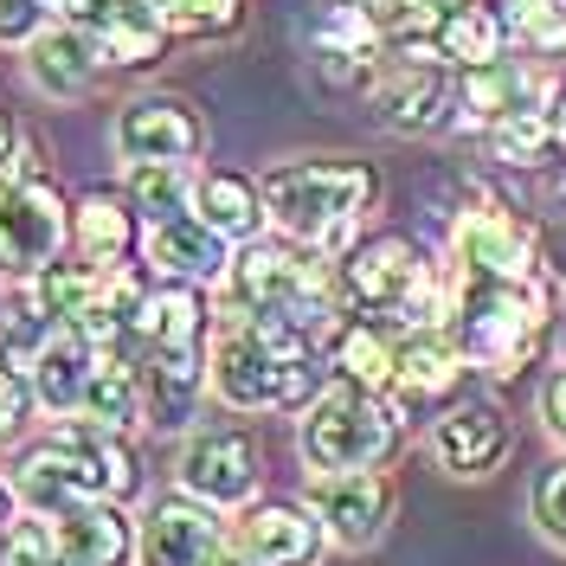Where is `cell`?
<instances>
[{
	"label": "cell",
	"instance_id": "1",
	"mask_svg": "<svg viewBox=\"0 0 566 566\" xmlns=\"http://www.w3.org/2000/svg\"><path fill=\"white\" fill-rule=\"evenodd\" d=\"M129 490H136V458L116 444L109 424H71L13 463V495L39 515H59L71 502H123Z\"/></svg>",
	"mask_w": 566,
	"mask_h": 566
},
{
	"label": "cell",
	"instance_id": "2",
	"mask_svg": "<svg viewBox=\"0 0 566 566\" xmlns=\"http://www.w3.org/2000/svg\"><path fill=\"white\" fill-rule=\"evenodd\" d=\"M212 387L226 406H303L322 387V367L303 335H277V328H258V322H232L212 348Z\"/></svg>",
	"mask_w": 566,
	"mask_h": 566
},
{
	"label": "cell",
	"instance_id": "3",
	"mask_svg": "<svg viewBox=\"0 0 566 566\" xmlns=\"http://www.w3.org/2000/svg\"><path fill=\"white\" fill-rule=\"evenodd\" d=\"M374 200V175L360 161H290L264 180V212L290 239L342 251L354 239V212Z\"/></svg>",
	"mask_w": 566,
	"mask_h": 566
},
{
	"label": "cell",
	"instance_id": "4",
	"mask_svg": "<svg viewBox=\"0 0 566 566\" xmlns=\"http://www.w3.org/2000/svg\"><path fill=\"white\" fill-rule=\"evenodd\" d=\"M232 303H239L245 322L277 328V335H303V342L335 316L328 277L283 245H251L245 258H239V271H232Z\"/></svg>",
	"mask_w": 566,
	"mask_h": 566
},
{
	"label": "cell",
	"instance_id": "5",
	"mask_svg": "<svg viewBox=\"0 0 566 566\" xmlns=\"http://www.w3.org/2000/svg\"><path fill=\"white\" fill-rule=\"evenodd\" d=\"M392 438H399V412L380 406L367 387L342 380V387L316 392L303 419V458L316 470H367L392 451Z\"/></svg>",
	"mask_w": 566,
	"mask_h": 566
},
{
	"label": "cell",
	"instance_id": "6",
	"mask_svg": "<svg viewBox=\"0 0 566 566\" xmlns=\"http://www.w3.org/2000/svg\"><path fill=\"white\" fill-rule=\"evenodd\" d=\"M541 335V303L522 283H490L476 303H463V342L470 360H483L490 374H522Z\"/></svg>",
	"mask_w": 566,
	"mask_h": 566
},
{
	"label": "cell",
	"instance_id": "7",
	"mask_svg": "<svg viewBox=\"0 0 566 566\" xmlns=\"http://www.w3.org/2000/svg\"><path fill=\"white\" fill-rule=\"evenodd\" d=\"M65 245V200L45 180H0V271L33 277Z\"/></svg>",
	"mask_w": 566,
	"mask_h": 566
},
{
	"label": "cell",
	"instance_id": "8",
	"mask_svg": "<svg viewBox=\"0 0 566 566\" xmlns=\"http://www.w3.org/2000/svg\"><path fill=\"white\" fill-rule=\"evenodd\" d=\"M180 490L212 502V509H232L258 490V451H251L245 431H200L187 438L180 451Z\"/></svg>",
	"mask_w": 566,
	"mask_h": 566
},
{
	"label": "cell",
	"instance_id": "9",
	"mask_svg": "<svg viewBox=\"0 0 566 566\" xmlns=\"http://www.w3.org/2000/svg\"><path fill=\"white\" fill-rule=\"evenodd\" d=\"M387 509H392V490L380 470H328L310 490V515L342 547H367L380 534V522H387Z\"/></svg>",
	"mask_w": 566,
	"mask_h": 566
},
{
	"label": "cell",
	"instance_id": "10",
	"mask_svg": "<svg viewBox=\"0 0 566 566\" xmlns=\"http://www.w3.org/2000/svg\"><path fill=\"white\" fill-rule=\"evenodd\" d=\"M219 522H212V502H155L148 528H142V566H219Z\"/></svg>",
	"mask_w": 566,
	"mask_h": 566
},
{
	"label": "cell",
	"instance_id": "11",
	"mask_svg": "<svg viewBox=\"0 0 566 566\" xmlns=\"http://www.w3.org/2000/svg\"><path fill=\"white\" fill-rule=\"evenodd\" d=\"M116 148L123 161H187L200 148V116L180 97H142L116 116Z\"/></svg>",
	"mask_w": 566,
	"mask_h": 566
},
{
	"label": "cell",
	"instance_id": "12",
	"mask_svg": "<svg viewBox=\"0 0 566 566\" xmlns=\"http://www.w3.org/2000/svg\"><path fill=\"white\" fill-rule=\"evenodd\" d=\"M77 20H84L91 45H97L104 59H116V65H155V52H161V39H168L155 0H84Z\"/></svg>",
	"mask_w": 566,
	"mask_h": 566
},
{
	"label": "cell",
	"instance_id": "13",
	"mask_svg": "<svg viewBox=\"0 0 566 566\" xmlns=\"http://www.w3.org/2000/svg\"><path fill=\"white\" fill-rule=\"evenodd\" d=\"M419 277H424V264H419V251L406 245V239H374V245L354 251L348 271H342L354 310H399Z\"/></svg>",
	"mask_w": 566,
	"mask_h": 566
},
{
	"label": "cell",
	"instance_id": "14",
	"mask_svg": "<svg viewBox=\"0 0 566 566\" xmlns=\"http://www.w3.org/2000/svg\"><path fill=\"white\" fill-rule=\"evenodd\" d=\"M52 534H59V566H123L136 547L116 502H71L52 515Z\"/></svg>",
	"mask_w": 566,
	"mask_h": 566
},
{
	"label": "cell",
	"instance_id": "15",
	"mask_svg": "<svg viewBox=\"0 0 566 566\" xmlns=\"http://www.w3.org/2000/svg\"><path fill=\"white\" fill-rule=\"evenodd\" d=\"M431 451H438V463H444L451 476H483V470L509 451V419H502L495 406H483V399H470V406H458V412L438 419Z\"/></svg>",
	"mask_w": 566,
	"mask_h": 566
},
{
	"label": "cell",
	"instance_id": "16",
	"mask_svg": "<svg viewBox=\"0 0 566 566\" xmlns=\"http://www.w3.org/2000/svg\"><path fill=\"white\" fill-rule=\"evenodd\" d=\"M148 264L168 271V277H187V283L226 277V239L212 232L200 212H175V219L148 226Z\"/></svg>",
	"mask_w": 566,
	"mask_h": 566
},
{
	"label": "cell",
	"instance_id": "17",
	"mask_svg": "<svg viewBox=\"0 0 566 566\" xmlns=\"http://www.w3.org/2000/svg\"><path fill=\"white\" fill-rule=\"evenodd\" d=\"M91 360H97V348H91L71 322H59V328L33 348L39 406H45V412H77V406H84V380H91Z\"/></svg>",
	"mask_w": 566,
	"mask_h": 566
},
{
	"label": "cell",
	"instance_id": "18",
	"mask_svg": "<svg viewBox=\"0 0 566 566\" xmlns=\"http://www.w3.org/2000/svg\"><path fill=\"white\" fill-rule=\"evenodd\" d=\"M458 264H476L490 283H528L534 245L502 219V212H470L458 226Z\"/></svg>",
	"mask_w": 566,
	"mask_h": 566
},
{
	"label": "cell",
	"instance_id": "19",
	"mask_svg": "<svg viewBox=\"0 0 566 566\" xmlns=\"http://www.w3.org/2000/svg\"><path fill=\"white\" fill-rule=\"evenodd\" d=\"M322 547V528L310 509H296V502H264V509H251L245 522V554L258 566H310Z\"/></svg>",
	"mask_w": 566,
	"mask_h": 566
},
{
	"label": "cell",
	"instance_id": "20",
	"mask_svg": "<svg viewBox=\"0 0 566 566\" xmlns=\"http://www.w3.org/2000/svg\"><path fill=\"white\" fill-rule=\"evenodd\" d=\"M444 104H451V91H444V71L438 59L412 45L406 52V65L392 71V84L380 91V109H387L392 129H438L444 123Z\"/></svg>",
	"mask_w": 566,
	"mask_h": 566
},
{
	"label": "cell",
	"instance_id": "21",
	"mask_svg": "<svg viewBox=\"0 0 566 566\" xmlns=\"http://www.w3.org/2000/svg\"><path fill=\"white\" fill-rule=\"evenodd\" d=\"M91 424H136L142 412V374L136 360L123 354V342L116 348H97V360H91V380H84V406H77Z\"/></svg>",
	"mask_w": 566,
	"mask_h": 566
},
{
	"label": "cell",
	"instance_id": "22",
	"mask_svg": "<svg viewBox=\"0 0 566 566\" xmlns=\"http://www.w3.org/2000/svg\"><path fill=\"white\" fill-rule=\"evenodd\" d=\"M91 65H97V45L91 33H77V27H52V33H33V84L45 97H77L84 84H91Z\"/></svg>",
	"mask_w": 566,
	"mask_h": 566
},
{
	"label": "cell",
	"instance_id": "23",
	"mask_svg": "<svg viewBox=\"0 0 566 566\" xmlns=\"http://www.w3.org/2000/svg\"><path fill=\"white\" fill-rule=\"evenodd\" d=\"M193 392H200V367H193V348H155L148 374H142L148 419H155V424H187V412H193Z\"/></svg>",
	"mask_w": 566,
	"mask_h": 566
},
{
	"label": "cell",
	"instance_id": "24",
	"mask_svg": "<svg viewBox=\"0 0 566 566\" xmlns=\"http://www.w3.org/2000/svg\"><path fill=\"white\" fill-rule=\"evenodd\" d=\"M193 212L207 219L219 239H251L258 226H264V200H258V187L239 175H207L193 187Z\"/></svg>",
	"mask_w": 566,
	"mask_h": 566
},
{
	"label": "cell",
	"instance_id": "25",
	"mask_svg": "<svg viewBox=\"0 0 566 566\" xmlns=\"http://www.w3.org/2000/svg\"><path fill=\"white\" fill-rule=\"evenodd\" d=\"M129 335H142L148 348H193V335H200V303H193V290H180L175 283V290L142 296Z\"/></svg>",
	"mask_w": 566,
	"mask_h": 566
},
{
	"label": "cell",
	"instance_id": "26",
	"mask_svg": "<svg viewBox=\"0 0 566 566\" xmlns=\"http://www.w3.org/2000/svg\"><path fill=\"white\" fill-rule=\"evenodd\" d=\"M97 283H104V271H91V264H45V271H33V316L77 322L91 310Z\"/></svg>",
	"mask_w": 566,
	"mask_h": 566
},
{
	"label": "cell",
	"instance_id": "27",
	"mask_svg": "<svg viewBox=\"0 0 566 566\" xmlns=\"http://www.w3.org/2000/svg\"><path fill=\"white\" fill-rule=\"evenodd\" d=\"M392 380H399L406 392H424V399H431V392H444L451 380H458V348L438 342L431 328H419L406 348L392 354Z\"/></svg>",
	"mask_w": 566,
	"mask_h": 566
},
{
	"label": "cell",
	"instance_id": "28",
	"mask_svg": "<svg viewBox=\"0 0 566 566\" xmlns=\"http://www.w3.org/2000/svg\"><path fill=\"white\" fill-rule=\"evenodd\" d=\"M495 13L483 7H451L444 20H438V45H444V59H458V65H495Z\"/></svg>",
	"mask_w": 566,
	"mask_h": 566
},
{
	"label": "cell",
	"instance_id": "29",
	"mask_svg": "<svg viewBox=\"0 0 566 566\" xmlns=\"http://www.w3.org/2000/svg\"><path fill=\"white\" fill-rule=\"evenodd\" d=\"M129 193H136V207L148 212V219H175V212L193 207V180H187L180 161H136Z\"/></svg>",
	"mask_w": 566,
	"mask_h": 566
},
{
	"label": "cell",
	"instance_id": "30",
	"mask_svg": "<svg viewBox=\"0 0 566 566\" xmlns=\"http://www.w3.org/2000/svg\"><path fill=\"white\" fill-rule=\"evenodd\" d=\"M129 212L116 207L109 193H91L84 207H77V245H84V258H123V245H129Z\"/></svg>",
	"mask_w": 566,
	"mask_h": 566
},
{
	"label": "cell",
	"instance_id": "31",
	"mask_svg": "<svg viewBox=\"0 0 566 566\" xmlns=\"http://www.w3.org/2000/svg\"><path fill=\"white\" fill-rule=\"evenodd\" d=\"M490 136H495V155H502V161H534V155L547 148V136H554V123H547L541 104H515L490 123Z\"/></svg>",
	"mask_w": 566,
	"mask_h": 566
},
{
	"label": "cell",
	"instance_id": "32",
	"mask_svg": "<svg viewBox=\"0 0 566 566\" xmlns=\"http://www.w3.org/2000/svg\"><path fill=\"white\" fill-rule=\"evenodd\" d=\"M335 360H342V374H348L354 387H367V392L392 380V348L380 342V328H348L335 342Z\"/></svg>",
	"mask_w": 566,
	"mask_h": 566
},
{
	"label": "cell",
	"instance_id": "33",
	"mask_svg": "<svg viewBox=\"0 0 566 566\" xmlns=\"http://www.w3.org/2000/svg\"><path fill=\"white\" fill-rule=\"evenodd\" d=\"M522 84H528V77H515V71H502V65H470L463 104H470V116H476V123H495L502 109H515Z\"/></svg>",
	"mask_w": 566,
	"mask_h": 566
},
{
	"label": "cell",
	"instance_id": "34",
	"mask_svg": "<svg viewBox=\"0 0 566 566\" xmlns=\"http://www.w3.org/2000/svg\"><path fill=\"white\" fill-rule=\"evenodd\" d=\"M161 7V27L175 33H226L239 27V0H155Z\"/></svg>",
	"mask_w": 566,
	"mask_h": 566
},
{
	"label": "cell",
	"instance_id": "35",
	"mask_svg": "<svg viewBox=\"0 0 566 566\" xmlns=\"http://www.w3.org/2000/svg\"><path fill=\"white\" fill-rule=\"evenodd\" d=\"M509 27L534 45H560L566 39V0H509Z\"/></svg>",
	"mask_w": 566,
	"mask_h": 566
},
{
	"label": "cell",
	"instance_id": "36",
	"mask_svg": "<svg viewBox=\"0 0 566 566\" xmlns=\"http://www.w3.org/2000/svg\"><path fill=\"white\" fill-rule=\"evenodd\" d=\"M534 528L554 547H566V463L541 470V483H534Z\"/></svg>",
	"mask_w": 566,
	"mask_h": 566
},
{
	"label": "cell",
	"instance_id": "37",
	"mask_svg": "<svg viewBox=\"0 0 566 566\" xmlns=\"http://www.w3.org/2000/svg\"><path fill=\"white\" fill-rule=\"evenodd\" d=\"M39 0H0V45H20V39L39 33Z\"/></svg>",
	"mask_w": 566,
	"mask_h": 566
},
{
	"label": "cell",
	"instance_id": "38",
	"mask_svg": "<svg viewBox=\"0 0 566 566\" xmlns=\"http://www.w3.org/2000/svg\"><path fill=\"white\" fill-rule=\"evenodd\" d=\"M20 412H27V380L13 367H0V431H13Z\"/></svg>",
	"mask_w": 566,
	"mask_h": 566
},
{
	"label": "cell",
	"instance_id": "39",
	"mask_svg": "<svg viewBox=\"0 0 566 566\" xmlns=\"http://www.w3.org/2000/svg\"><path fill=\"white\" fill-rule=\"evenodd\" d=\"M541 412H547V424H554V438H566V374H554V380H547V392H541Z\"/></svg>",
	"mask_w": 566,
	"mask_h": 566
},
{
	"label": "cell",
	"instance_id": "40",
	"mask_svg": "<svg viewBox=\"0 0 566 566\" xmlns=\"http://www.w3.org/2000/svg\"><path fill=\"white\" fill-rule=\"evenodd\" d=\"M7 155H13V129H7V116H0V168H7Z\"/></svg>",
	"mask_w": 566,
	"mask_h": 566
},
{
	"label": "cell",
	"instance_id": "41",
	"mask_svg": "<svg viewBox=\"0 0 566 566\" xmlns=\"http://www.w3.org/2000/svg\"><path fill=\"white\" fill-rule=\"evenodd\" d=\"M547 123H554V136L566 142V104H560V109H547Z\"/></svg>",
	"mask_w": 566,
	"mask_h": 566
},
{
	"label": "cell",
	"instance_id": "42",
	"mask_svg": "<svg viewBox=\"0 0 566 566\" xmlns=\"http://www.w3.org/2000/svg\"><path fill=\"white\" fill-rule=\"evenodd\" d=\"M7 502H13V483H0V522H7Z\"/></svg>",
	"mask_w": 566,
	"mask_h": 566
},
{
	"label": "cell",
	"instance_id": "43",
	"mask_svg": "<svg viewBox=\"0 0 566 566\" xmlns=\"http://www.w3.org/2000/svg\"><path fill=\"white\" fill-rule=\"evenodd\" d=\"M39 7H65V13H77V7H84V0H39Z\"/></svg>",
	"mask_w": 566,
	"mask_h": 566
},
{
	"label": "cell",
	"instance_id": "44",
	"mask_svg": "<svg viewBox=\"0 0 566 566\" xmlns=\"http://www.w3.org/2000/svg\"><path fill=\"white\" fill-rule=\"evenodd\" d=\"M431 7H463V0H431Z\"/></svg>",
	"mask_w": 566,
	"mask_h": 566
}]
</instances>
